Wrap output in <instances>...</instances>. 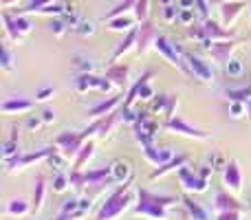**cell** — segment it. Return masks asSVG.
Masks as SVG:
<instances>
[{
  "label": "cell",
  "mask_w": 251,
  "mask_h": 220,
  "mask_svg": "<svg viewBox=\"0 0 251 220\" xmlns=\"http://www.w3.org/2000/svg\"><path fill=\"white\" fill-rule=\"evenodd\" d=\"M174 205H176L174 196H159V194H152L150 190L139 187L137 205H134L132 212L137 214V216H146L152 220H168L170 207H174Z\"/></svg>",
  "instance_id": "obj_1"
},
{
  "label": "cell",
  "mask_w": 251,
  "mask_h": 220,
  "mask_svg": "<svg viewBox=\"0 0 251 220\" xmlns=\"http://www.w3.org/2000/svg\"><path fill=\"white\" fill-rule=\"evenodd\" d=\"M130 187H132V178L122 183L113 194L106 198V203L101 205V209L97 212L95 220H113L117 216H122L124 212H128L130 203H132V194H130Z\"/></svg>",
  "instance_id": "obj_2"
},
{
  "label": "cell",
  "mask_w": 251,
  "mask_h": 220,
  "mask_svg": "<svg viewBox=\"0 0 251 220\" xmlns=\"http://www.w3.org/2000/svg\"><path fill=\"white\" fill-rule=\"evenodd\" d=\"M2 22H4V31H7V38L13 42H20L25 35H29L33 31V22L29 16L25 13H16L11 16L9 11H2Z\"/></svg>",
  "instance_id": "obj_3"
},
{
  "label": "cell",
  "mask_w": 251,
  "mask_h": 220,
  "mask_svg": "<svg viewBox=\"0 0 251 220\" xmlns=\"http://www.w3.org/2000/svg\"><path fill=\"white\" fill-rule=\"evenodd\" d=\"M86 143V139H84L82 132H71V130H64V132L57 134L55 139V146L60 147V152L66 156V159H71V156H77V152L82 150V146Z\"/></svg>",
  "instance_id": "obj_4"
},
{
  "label": "cell",
  "mask_w": 251,
  "mask_h": 220,
  "mask_svg": "<svg viewBox=\"0 0 251 220\" xmlns=\"http://www.w3.org/2000/svg\"><path fill=\"white\" fill-rule=\"evenodd\" d=\"M60 150V147H42V150H38V152H29V154H18V156H13L11 161H7V170L9 172H16V170H22V168H26V165H31V163H38V161H44V159H49L51 154H55V152Z\"/></svg>",
  "instance_id": "obj_5"
},
{
  "label": "cell",
  "mask_w": 251,
  "mask_h": 220,
  "mask_svg": "<svg viewBox=\"0 0 251 220\" xmlns=\"http://www.w3.org/2000/svg\"><path fill=\"white\" fill-rule=\"evenodd\" d=\"M115 84L110 82L108 77H97L93 73H82L75 82V88L77 93H86V91H101V93H108Z\"/></svg>",
  "instance_id": "obj_6"
},
{
  "label": "cell",
  "mask_w": 251,
  "mask_h": 220,
  "mask_svg": "<svg viewBox=\"0 0 251 220\" xmlns=\"http://www.w3.org/2000/svg\"><path fill=\"white\" fill-rule=\"evenodd\" d=\"M236 47H238V40L231 38V40H216V42H212L207 47V53L212 55L214 62H218V64L225 66L227 62L231 60V53L236 51Z\"/></svg>",
  "instance_id": "obj_7"
},
{
  "label": "cell",
  "mask_w": 251,
  "mask_h": 220,
  "mask_svg": "<svg viewBox=\"0 0 251 220\" xmlns=\"http://www.w3.org/2000/svg\"><path fill=\"white\" fill-rule=\"evenodd\" d=\"M139 35H137V47H134V53L137 55H143V53H148V49L150 47H154V42H156V29H154V24H152L150 20H146V22H139Z\"/></svg>",
  "instance_id": "obj_8"
},
{
  "label": "cell",
  "mask_w": 251,
  "mask_h": 220,
  "mask_svg": "<svg viewBox=\"0 0 251 220\" xmlns=\"http://www.w3.org/2000/svg\"><path fill=\"white\" fill-rule=\"evenodd\" d=\"M178 181H181V185L185 192H194V194L207 192V181L201 178V174H194L187 165H183V168L178 170Z\"/></svg>",
  "instance_id": "obj_9"
},
{
  "label": "cell",
  "mask_w": 251,
  "mask_h": 220,
  "mask_svg": "<svg viewBox=\"0 0 251 220\" xmlns=\"http://www.w3.org/2000/svg\"><path fill=\"white\" fill-rule=\"evenodd\" d=\"M165 128L172 130V132H178V134H185V137H192V139H201V141L209 139L207 132H203V130L196 128V125H190L185 119H181V117H170V119L165 121Z\"/></svg>",
  "instance_id": "obj_10"
},
{
  "label": "cell",
  "mask_w": 251,
  "mask_h": 220,
  "mask_svg": "<svg viewBox=\"0 0 251 220\" xmlns=\"http://www.w3.org/2000/svg\"><path fill=\"white\" fill-rule=\"evenodd\" d=\"M91 207V200L88 198H71V200H64L62 205V212L55 220H73V218H82L84 214L88 212Z\"/></svg>",
  "instance_id": "obj_11"
},
{
  "label": "cell",
  "mask_w": 251,
  "mask_h": 220,
  "mask_svg": "<svg viewBox=\"0 0 251 220\" xmlns=\"http://www.w3.org/2000/svg\"><path fill=\"white\" fill-rule=\"evenodd\" d=\"M183 57H185V64H187V69H190V75H194L201 82H212L214 79L212 69H209L207 62H203L199 55H192V53L183 51Z\"/></svg>",
  "instance_id": "obj_12"
},
{
  "label": "cell",
  "mask_w": 251,
  "mask_h": 220,
  "mask_svg": "<svg viewBox=\"0 0 251 220\" xmlns=\"http://www.w3.org/2000/svg\"><path fill=\"white\" fill-rule=\"evenodd\" d=\"M203 31H205V38H207V42H203V49H207L209 44L216 42V40H231V38H234L229 31L223 29L216 20H212V18L203 20Z\"/></svg>",
  "instance_id": "obj_13"
},
{
  "label": "cell",
  "mask_w": 251,
  "mask_h": 220,
  "mask_svg": "<svg viewBox=\"0 0 251 220\" xmlns=\"http://www.w3.org/2000/svg\"><path fill=\"white\" fill-rule=\"evenodd\" d=\"M141 147H143V156H146L154 168H159V165L174 159V152L170 150V147H154V143H148V146H141Z\"/></svg>",
  "instance_id": "obj_14"
},
{
  "label": "cell",
  "mask_w": 251,
  "mask_h": 220,
  "mask_svg": "<svg viewBox=\"0 0 251 220\" xmlns=\"http://www.w3.org/2000/svg\"><path fill=\"white\" fill-rule=\"evenodd\" d=\"M245 2L243 0H227V2H221V22L223 26H231L236 22V18L243 13Z\"/></svg>",
  "instance_id": "obj_15"
},
{
  "label": "cell",
  "mask_w": 251,
  "mask_h": 220,
  "mask_svg": "<svg viewBox=\"0 0 251 220\" xmlns=\"http://www.w3.org/2000/svg\"><path fill=\"white\" fill-rule=\"evenodd\" d=\"M31 108H33V101L25 99V97H7L0 104V112L4 115H20V112H29Z\"/></svg>",
  "instance_id": "obj_16"
},
{
  "label": "cell",
  "mask_w": 251,
  "mask_h": 220,
  "mask_svg": "<svg viewBox=\"0 0 251 220\" xmlns=\"http://www.w3.org/2000/svg\"><path fill=\"white\" fill-rule=\"evenodd\" d=\"M223 178H225V185H229L234 192L243 190V170H240L238 161H229L227 168L223 170Z\"/></svg>",
  "instance_id": "obj_17"
},
{
  "label": "cell",
  "mask_w": 251,
  "mask_h": 220,
  "mask_svg": "<svg viewBox=\"0 0 251 220\" xmlns=\"http://www.w3.org/2000/svg\"><path fill=\"white\" fill-rule=\"evenodd\" d=\"M110 178L113 183H126L132 178V165L128 159H117L110 163Z\"/></svg>",
  "instance_id": "obj_18"
},
{
  "label": "cell",
  "mask_w": 251,
  "mask_h": 220,
  "mask_svg": "<svg viewBox=\"0 0 251 220\" xmlns=\"http://www.w3.org/2000/svg\"><path fill=\"white\" fill-rule=\"evenodd\" d=\"M187 161H190V156L187 154H178V156H174L172 161H168V163H163V165H159V168L156 170H152V174H150V178L152 181H156V178H161V176H165V174L168 172H174V170H181L183 165L187 163Z\"/></svg>",
  "instance_id": "obj_19"
},
{
  "label": "cell",
  "mask_w": 251,
  "mask_h": 220,
  "mask_svg": "<svg viewBox=\"0 0 251 220\" xmlns=\"http://www.w3.org/2000/svg\"><path fill=\"white\" fill-rule=\"evenodd\" d=\"M214 209H216L218 214L221 212H231V209H238V212H243L245 205L238 203V200L234 198V196H229L225 190H218L216 192V203H214Z\"/></svg>",
  "instance_id": "obj_20"
},
{
  "label": "cell",
  "mask_w": 251,
  "mask_h": 220,
  "mask_svg": "<svg viewBox=\"0 0 251 220\" xmlns=\"http://www.w3.org/2000/svg\"><path fill=\"white\" fill-rule=\"evenodd\" d=\"M137 35H139V29H130V31H126V38L117 44V49L113 51V55H110V62H117L119 57L126 55V53L130 51V49L137 47Z\"/></svg>",
  "instance_id": "obj_21"
},
{
  "label": "cell",
  "mask_w": 251,
  "mask_h": 220,
  "mask_svg": "<svg viewBox=\"0 0 251 220\" xmlns=\"http://www.w3.org/2000/svg\"><path fill=\"white\" fill-rule=\"evenodd\" d=\"M128 73H130V69L126 64H110L108 71H106V77H108L115 86L124 88L126 84H128Z\"/></svg>",
  "instance_id": "obj_22"
},
{
  "label": "cell",
  "mask_w": 251,
  "mask_h": 220,
  "mask_svg": "<svg viewBox=\"0 0 251 220\" xmlns=\"http://www.w3.org/2000/svg\"><path fill=\"white\" fill-rule=\"evenodd\" d=\"M18 137H20V132H18V125H13V130H11V139L9 141H4L2 143V161L7 163V161H11L13 156H18L20 154V147H18Z\"/></svg>",
  "instance_id": "obj_23"
},
{
  "label": "cell",
  "mask_w": 251,
  "mask_h": 220,
  "mask_svg": "<svg viewBox=\"0 0 251 220\" xmlns=\"http://www.w3.org/2000/svg\"><path fill=\"white\" fill-rule=\"evenodd\" d=\"M104 181L113 183V178H110V165H108V168L88 170V172H86V183H88V185H104Z\"/></svg>",
  "instance_id": "obj_24"
},
{
  "label": "cell",
  "mask_w": 251,
  "mask_h": 220,
  "mask_svg": "<svg viewBox=\"0 0 251 220\" xmlns=\"http://www.w3.org/2000/svg\"><path fill=\"white\" fill-rule=\"evenodd\" d=\"M93 154H95V143H93V141H86V143L82 146V150L77 152V156H75L73 168H75V170H82L84 165H86L88 161L93 159Z\"/></svg>",
  "instance_id": "obj_25"
},
{
  "label": "cell",
  "mask_w": 251,
  "mask_h": 220,
  "mask_svg": "<svg viewBox=\"0 0 251 220\" xmlns=\"http://www.w3.org/2000/svg\"><path fill=\"white\" fill-rule=\"evenodd\" d=\"M119 104H122V95H115L106 101H100L95 108H91V115L93 117H104V115H108V112H113Z\"/></svg>",
  "instance_id": "obj_26"
},
{
  "label": "cell",
  "mask_w": 251,
  "mask_h": 220,
  "mask_svg": "<svg viewBox=\"0 0 251 220\" xmlns=\"http://www.w3.org/2000/svg\"><path fill=\"white\" fill-rule=\"evenodd\" d=\"M183 205H185V209H187V214H190L192 220H209V214L205 212L192 196H185V198H183Z\"/></svg>",
  "instance_id": "obj_27"
},
{
  "label": "cell",
  "mask_w": 251,
  "mask_h": 220,
  "mask_svg": "<svg viewBox=\"0 0 251 220\" xmlns=\"http://www.w3.org/2000/svg\"><path fill=\"white\" fill-rule=\"evenodd\" d=\"M106 24H108V31H130L134 29V20L130 16H117V18H110V20H106Z\"/></svg>",
  "instance_id": "obj_28"
},
{
  "label": "cell",
  "mask_w": 251,
  "mask_h": 220,
  "mask_svg": "<svg viewBox=\"0 0 251 220\" xmlns=\"http://www.w3.org/2000/svg\"><path fill=\"white\" fill-rule=\"evenodd\" d=\"M31 205L26 203V200L22 198H13L7 203V216L9 218H16V216H25V214H29Z\"/></svg>",
  "instance_id": "obj_29"
},
{
  "label": "cell",
  "mask_w": 251,
  "mask_h": 220,
  "mask_svg": "<svg viewBox=\"0 0 251 220\" xmlns=\"http://www.w3.org/2000/svg\"><path fill=\"white\" fill-rule=\"evenodd\" d=\"M44 183H47L44 176L38 174V176H35V190H33V209L35 212H40V207H42V203H44V192H47Z\"/></svg>",
  "instance_id": "obj_30"
},
{
  "label": "cell",
  "mask_w": 251,
  "mask_h": 220,
  "mask_svg": "<svg viewBox=\"0 0 251 220\" xmlns=\"http://www.w3.org/2000/svg\"><path fill=\"white\" fill-rule=\"evenodd\" d=\"M227 97H229V101H245L247 104L251 99V84L243 88H227Z\"/></svg>",
  "instance_id": "obj_31"
},
{
  "label": "cell",
  "mask_w": 251,
  "mask_h": 220,
  "mask_svg": "<svg viewBox=\"0 0 251 220\" xmlns=\"http://www.w3.org/2000/svg\"><path fill=\"white\" fill-rule=\"evenodd\" d=\"M134 4H137V0H124V2H119L115 9H110L108 13L104 16V22L110 20V18H117V16H124L126 11H130V9H134Z\"/></svg>",
  "instance_id": "obj_32"
},
{
  "label": "cell",
  "mask_w": 251,
  "mask_h": 220,
  "mask_svg": "<svg viewBox=\"0 0 251 220\" xmlns=\"http://www.w3.org/2000/svg\"><path fill=\"white\" fill-rule=\"evenodd\" d=\"M55 0H29V4H26L25 9H18L16 13H25V16H31V13H38L40 9H44L47 4H53Z\"/></svg>",
  "instance_id": "obj_33"
},
{
  "label": "cell",
  "mask_w": 251,
  "mask_h": 220,
  "mask_svg": "<svg viewBox=\"0 0 251 220\" xmlns=\"http://www.w3.org/2000/svg\"><path fill=\"white\" fill-rule=\"evenodd\" d=\"M66 29H69V24H66V20L62 16L53 18V20H49V31H51L53 35H57V38H62V35L66 33Z\"/></svg>",
  "instance_id": "obj_34"
},
{
  "label": "cell",
  "mask_w": 251,
  "mask_h": 220,
  "mask_svg": "<svg viewBox=\"0 0 251 220\" xmlns=\"http://www.w3.org/2000/svg\"><path fill=\"white\" fill-rule=\"evenodd\" d=\"M69 181H71V185L77 187V190H82L84 185H88V183H86V172H82V170H75V168H71Z\"/></svg>",
  "instance_id": "obj_35"
},
{
  "label": "cell",
  "mask_w": 251,
  "mask_h": 220,
  "mask_svg": "<svg viewBox=\"0 0 251 220\" xmlns=\"http://www.w3.org/2000/svg\"><path fill=\"white\" fill-rule=\"evenodd\" d=\"M225 73L229 75V77H240V75L245 73V64L240 60H234V57H231V60L225 64Z\"/></svg>",
  "instance_id": "obj_36"
},
{
  "label": "cell",
  "mask_w": 251,
  "mask_h": 220,
  "mask_svg": "<svg viewBox=\"0 0 251 220\" xmlns=\"http://www.w3.org/2000/svg\"><path fill=\"white\" fill-rule=\"evenodd\" d=\"M196 16H199V13H196V9H181V7H178L176 22H181L183 26H192V24H194V18Z\"/></svg>",
  "instance_id": "obj_37"
},
{
  "label": "cell",
  "mask_w": 251,
  "mask_h": 220,
  "mask_svg": "<svg viewBox=\"0 0 251 220\" xmlns=\"http://www.w3.org/2000/svg\"><path fill=\"white\" fill-rule=\"evenodd\" d=\"M47 161H49V168H53V170H55V172H64V168H66V161H69V159H66V156L62 154V152H60V154H57V152H55V154H51Z\"/></svg>",
  "instance_id": "obj_38"
},
{
  "label": "cell",
  "mask_w": 251,
  "mask_h": 220,
  "mask_svg": "<svg viewBox=\"0 0 251 220\" xmlns=\"http://www.w3.org/2000/svg\"><path fill=\"white\" fill-rule=\"evenodd\" d=\"M69 185H71V181H69V174L66 172H57L55 176H53V192H66Z\"/></svg>",
  "instance_id": "obj_39"
},
{
  "label": "cell",
  "mask_w": 251,
  "mask_h": 220,
  "mask_svg": "<svg viewBox=\"0 0 251 220\" xmlns=\"http://www.w3.org/2000/svg\"><path fill=\"white\" fill-rule=\"evenodd\" d=\"M0 66H2V71H11L13 69V53H11L9 42L2 44V60H0Z\"/></svg>",
  "instance_id": "obj_40"
},
{
  "label": "cell",
  "mask_w": 251,
  "mask_h": 220,
  "mask_svg": "<svg viewBox=\"0 0 251 220\" xmlns=\"http://www.w3.org/2000/svg\"><path fill=\"white\" fill-rule=\"evenodd\" d=\"M148 2L150 0H137V4H134V18H137L139 22H146L148 20Z\"/></svg>",
  "instance_id": "obj_41"
},
{
  "label": "cell",
  "mask_w": 251,
  "mask_h": 220,
  "mask_svg": "<svg viewBox=\"0 0 251 220\" xmlns=\"http://www.w3.org/2000/svg\"><path fill=\"white\" fill-rule=\"evenodd\" d=\"M245 112H247V104H245V101H231L229 104V115L234 117V119H240Z\"/></svg>",
  "instance_id": "obj_42"
},
{
  "label": "cell",
  "mask_w": 251,
  "mask_h": 220,
  "mask_svg": "<svg viewBox=\"0 0 251 220\" xmlns=\"http://www.w3.org/2000/svg\"><path fill=\"white\" fill-rule=\"evenodd\" d=\"M194 9L201 16V20H207L209 18V2L207 0H194Z\"/></svg>",
  "instance_id": "obj_43"
},
{
  "label": "cell",
  "mask_w": 251,
  "mask_h": 220,
  "mask_svg": "<svg viewBox=\"0 0 251 220\" xmlns=\"http://www.w3.org/2000/svg\"><path fill=\"white\" fill-rule=\"evenodd\" d=\"M178 18V9L174 4H165L163 7V20L165 22H174Z\"/></svg>",
  "instance_id": "obj_44"
},
{
  "label": "cell",
  "mask_w": 251,
  "mask_h": 220,
  "mask_svg": "<svg viewBox=\"0 0 251 220\" xmlns=\"http://www.w3.org/2000/svg\"><path fill=\"white\" fill-rule=\"evenodd\" d=\"M73 29H75V33H79V35H93L95 33V26H93L91 22H79V24H75Z\"/></svg>",
  "instance_id": "obj_45"
},
{
  "label": "cell",
  "mask_w": 251,
  "mask_h": 220,
  "mask_svg": "<svg viewBox=\"0 0 251 220\" xmlns=\"http://www.w3.org/2000/svg\"><path fill=\"white\" fill-rule=\"evenodd\" d=\"M53 95H55V88H53V86L40 88V91L35 93V101H47V99H51Z\"/></svg>",
  "instance_id": "obj_46"
},
{
  "label": "cell",
  "mask_w": 251,
  "mask_h": 220,
  "mask_svg": "<svg viewBox=\"0 0 251 220\" xmlns=\"http://www.w3.org/2000/svg\"><path fill=\"white\" fill-rule=\"evenodd\" d=\"M216 220H240V212H238V209H231V212H221L216 216Z\"/></svg>",
  "instance_id": "obj_47"
},
{
  "label": "cell",
  "mask_w": 251,
  "mask_h": 220,
  "mask_svg": "<svg viewBox=\"0 0 251 220\" xmlns=\"http://www.w3.org/2000/svg\"><path fill=\"white\" fill-rule=\"evenodd\" d=\"M75 66H77V69H82L84 73H91L95 64H93L91 60H82V57H77V60H75Z\"/></svg>",
  "instance_id": "obj_48"
},
{
  "label": "cell",
  "mask_w": 251,
  "mask_h": 220,
  "mask_svg": "<svg viewBox=\"0 0 251 220\" xmlns=\"http://www.w3.org/2000/svg\"><path fill=\"white\" fill-rule=\"evenodd\" d=\"M42 123H44V119H42V117H35V115H31L29 119H26V128H29V130H38Z\"/></svg>",
  "instance_id": "obj_49"
},
{
  "label": "cell",
  "mask_w": 251,
  "mask_h": 220,
  "mask_svg": "<svg viewBox=\"0 0 251 220\" xmlns=\"http://www.w3.org/2000/svg\"><path fill=\"white\" fill-rule=\"evenodd\" d=\"M212 161H214L212 168L216 170V172H218V170H225V168H227V163L223 161V156H221V154H214V156H212Z\"/></svg>",
  "instance_id": "obj_50"
},
{
  "label": "cell",
  "mask_w": 251,
  "mask_h": 220,
  "mask_svg": "<svg viewBox=\"0 0 251 220\" xmlns=\"http://www.w3.org/2000/svg\"><path fill=\"white\" fill-rule=\"evenodd\" d=\"M42 119H44V123H53V121H55V110H53V108H44L42 110Z\"/></svg>",
  "instance_id": "obj_51"
},
{
  "label": "cell",
  "mask_w": 251,
  "mask_h": 220,
  "mask_svg": "<svg viewBox=\"0 0 251 220\" xmlns=\"http://www.w3.org/2000/svg\"><path fill=\"white\" fill-rule=\"evenodd\" d=\"M178 7L181 9H194V0H178Z\"/></svg>",
  "instance_id": "obj_52"
},
{
  "label": "cell",
  "mask_w": 251,
  "mask_h": 220,
  "mask_svg": "<svg viewBox=\"0 0 251 220\" xmlns=\"http://www.w3.org/2000/svg\"><path fill=\"white\" fill-rule=\"evenodd\" d=\"M20 0H2V7L4 9H9V7H13V4H18Z\"/></svg>",
  "instance_id": "obj_53"
},
{
  "label": "cell",
  "mask_w": 251,
  "mask_h": 220,
  "mask_svg": "<svg viewBox=\"0 0 251 220\" xmlns=\"http://www.w3.org/2000/svg\"><path fill=\"white\" fill-rule=\"evenodd\" d=\"M159 2H161V4H163V7H165V4H172V0H159Z\"/></svg>",
  "instance_id": "obj_54"
},
{
  "label": "cell",
  "mask_w": 251,
  "mask_h": 220,
  "mask_svg": "<svg viewBox=\"0 0 251 220\" xmlns=\"http://www.w3.org/2000/svg\"><path fill=\"white\" fill-rule=\"evenodd\" d=\"M247 110H249V117H251V99L247 101Z\"/></svg>",
  "instance_id": "obj_55"
},
{
  "label": "cell",
  "mask_w": 251,
  "mask_h": 220,
  "mask_svg": "<svg viewBox=\"0 0 251 220\" xmlns=\"http://www.w3.org/2000/svg\"><path fill=\"white\" fill-rule=\"evenodd\" d=\"M247 207L251 209V194H249V198H247Z\"/></svg>",
  "instance_id": "obj_56"
},
{
  "label": "cell",
  "mask_w": 251,
  "mask_h": 220,
  "mask_svg": "<svg viewBox=\"0 0 251 220\" xmlns=\"http://www.w3.org/2000/svg\"><path fill=\"white\" fill-rule=\"evenodd\" d=\"M216 2H218V4H221V2H227V0H216Z\"/></svg>",
  "instance_id": "obj_57"
},
{
  "label": "cell",
  "mask_w": 251,
  "mask_h": 220,
  "mask_svg": "<svg viewBox=\"0 0 251 220\" xmlns=\"http://www.w3.org/2000/svg\"><path fill=\"white\" fill-rule=\"evenodd\" d=\"M249 11H251V2H249Z\"/></svg>",
  "instance_id": "obj_58"
},
{
  "label": "cell",
  "mask_w": 251,
  "mask_h": 220,
  "mask_svg": "<svg viewBox=\"0 0 251 220\" xmlns=\"http://www.w3.org/2000/svg\"><path fill=\"white\" fill-rule=\"evenodd\" d=\"M73 220H77V218H73Z\"/></svg>",
  "instance_id": "obj_59"
}]
</instances>
